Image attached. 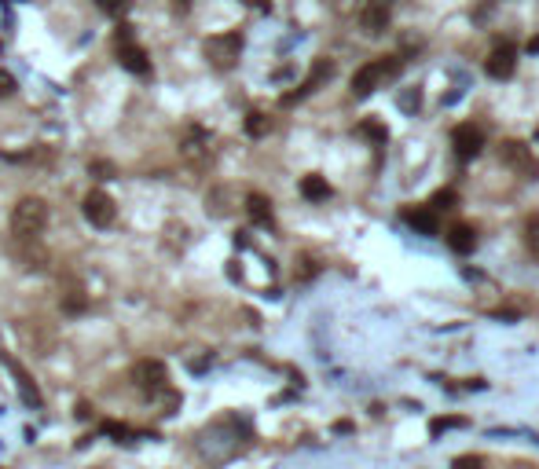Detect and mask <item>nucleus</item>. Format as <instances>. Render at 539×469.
Masks as SVG:
<instances>
[{"label": "nucleus", "instance_id": "f257e3e1", "mask_svg": "<svg viewBox=\"0 0 539 469\" xmlns=\"http://www.w3.org/2000/svg\"><path fill=\"white\" fill-rule=\"evenodd\" d=\"M396 70H400V59H375V62H367V67H359L352 74V96L356 99H363L370 96L382 81H389V77H396Z\"/></svg>", "mask_w": 539, "mask_h": 469}, {"label": "nucleus", "instance_id": "f03ea898", "mask_svg": "<svg viewBox=\"0 0 539 469\" xmlns=\"http://www.w3.org/2000/svg\"><path fill=\"white\" fill-rule=\"evenodd\" d=\"M48 224V205L41 198H22L15 210H11V231L30 239V235H41Z\"/></svg>", "mask_w": 539, "mask_h": 469}, {"label": "nucleus", "instance_id": "7ed1b4c3", "mask_svg": "<svg viewBox=\"0 0 539 469\" xmlns=\"http://www.w3.org/2000/svg\"><path fill=\"white\" fill-rule=\"evenodd\" d=\"M242 56V37L239 33H216L205 41V59L213 62L216 70H231Z\"/></svg>", "mask_w": 539, "mask_h": 469}, {"label": "nucleus", "instance_id": "20e7f679", "mask_svg": "<svg viewBox=\"0 0 539 469\" xmlns=\"http://www.w3.org/2000/svg\"><path fill=\"white\" fill-rule=\"evenodd\" d=\"M114 216H118V205L107 191H88L85 194V220L92 228H110Z\"/></svg>", "mask_w": 539, "mask_h": 469}, {"label": "nucleus", "instance_id": "39448f33", "mask_svg": "<svg viewBox=\"0 0 539 469\" xmlns=\"http://www.w3.org/2000/svg\"><path fill=\"white\" fill-rule=\"evenodd\" d=\"M132 382H136V389L139 393H162L165 389V382H169V374H165V367L158 359H144V363H136L132 367Z\"/></svg>", "mask_w": 539, "mask_h": 469}, {"label": "nucleus", "instance_id": "423d86ee", "mask_svg": "<svg viewBox=\"0 0 539 469\" xmlns=\"http://www.w3.org/2000/svg\"><path fill=\"white\" fill-rule=\"evenodd\" d=\"M484 70H488V77H495V81H506V77H513V70H517V48H513L510 41L495 44V51L484 59Z\"/></svg>", "mask_w": 539, "mask_h": 469}, {"label": "nucleus", "instance_id": "0eeeda50", "mask_svg": "<svg viewBox=\"0 0 539 469\" xmlns=\"http://www.w3.org/2000/svg\"><path fill=\"white\" fill-rule=\"evenodd\" d=\"M452 143H455V154L462 162H473L481 154V147H484V133L477 125H459L452 133Z\"/></svg>", "mask_w": 539, "mask_h": 469}, {"label": "nucleus", "instance_id": "6e6552de", "mask_svg": "<svg viewBox=\"0 0 539 469\" xmlns=\"http://www.w3.org/2000/svg\"><path fill=\"white\" fill-rule=\"evenodd\" d=\"M118 62L128 70V74H136V77H147L151 74V59H147V51L139 48V44H118Z\"/></svg>", "mask_w": 539, "mask_h": 469}, {"label": "nucleus", "instance_id": "1a4fd4ad", "mask_svg": "<svg viewBox=\"0 0 539 469\" xmlns=\"http://www.w3.org/2000/svg\"><path fill=\"white\" fill-rule=\"evenodd\" d=\"M330 74H334V62H330V59H316V67H312V74H308V81L298 88V92H290V96L282 99V103H286V107H290V103L305 99L308 92H316V88L323 85V81H330Z\"/></svg>", "mask_w": 539, "mask_h": 469}, {"label": "nucleus", "instance_id": "9d476101", "mask_svg": "<svg viewBox=\"0 0 539 469\" xmlns=\"http://www.w3.org/2000/svg\"><path fill=\"white\" fill-rule=\"evenodd\" d=\"M359 22H363V33H370V37L385 33V30H389V4H382V0H367Z\"/></svg>", "mask_w": 539, "mask_h": 469}, {"label": "nucleus", "instance_id": "9b49d317", "mask_svg": "<svg viewBox=\"0 0 539 469\" xmlns=\"http://www.w3.org/2000/svg\"><path fill=\"white\" fill-rule=\"evenodd\" d=\"M503 162L513 165V169H524L529 176L536 173V162H532L529 147H524V143H517V139H506V143H503Z\"/></svg>", "mask_w": 539, "mask_h": 469}, {"label": "nucleus", "instance_id": "f8f14e48", "mask_svg": "<svg viewBox=\"0 0 539 469\" xmlns=\"http://www.w3.org/2000/svg\"><path fill=\"white\" fill-rule=\"evenodd\" d=\"M447 246H452L455 253H473L477 250V231H473L470 224H455L452 231H447Z\"/></svg>", "mask_w": 539, "mask_h": 469}, {"label": "nucleus", "instance_id": "ddd939ff", "mask_svg": "<svg viewBox=\"0 0 539 469\" xmlns=\"http://www.w3.org/2000/svg\"><path fill=\"white\" fill-rule=\"evenodd\" d=\"M246 213H250L253 224L272 228V202H268L264 194H250V198H246Z\"/></svg>", "mask_w": 539, "mask_h": 469}, {"label": "nucleus", "instance_id": "4468645a", "mask_svg": "<svg viewBox=\"0 0 539 469\" xmlns=\"http://www.w3.org/2000/svg\"><path fill=\"white\" fill-rule=\"evenodd\" d=\"M301 194H305L308 202H327L334 191H330V184H327L323 176H316V173H312V176H305V180H301Z\"/></svg>", "mask_w": 539, "mask_h": 469}, {"label": "nucleus", "instance_id": "2eb2a0df", "mask_svg": "<svg viewBox=\"0 0 539 469\" xmlns=\"http://www.w3.org/2000/svg\"><path fill=\"white\" fill-rule=\"evenodd\" d=\"M407 224L415 228L418 235H436V210H411Z\"/></svg>", "mask_w": 539, "mask_h": 469}, {"label": "nucleus", "instance_id": "dca6fc26", "mask_svg": "<svg viewBox=\"0 0 539 469\" xmlns=\"http://www.w3.org/2000/svg\"><path fill=\"white\" fill-rule=\"evenodd\" d=\"M268 133H272V117H268V114H261V110L246 114V136L261 139V136H268Z\"/></svg>", "mask_w": 539, "mask_h": 469}, {"label": "nucleus", "instance_id": "f3484780", "mask_svg": "<svg viewBox=\"0 0 539 469\" xmlns=\"http://www.w3.org/2000/svg\"><path fill=\"white\" fill-rule=\"evenodd\" d=\"M128 8H132V0H99V11H107L114 19H125Z\"/></svg>", "mask_w": 539, "mask_h": 469}, {"label": "nucleus", "instance_id": "a211bd4d", "mask_svg": "<svg viewBox=\"0 0 539 469\" xmlns=\"http://www.w3.org/2000/svg\"><path fill=\"white\" fill-rule=\"evenodd\" d=\"M455 202H459V194H455L452 187H444V191H436V194H433V202H429V205H433V210H452Z\"/></svg>", "mask_w": 539, "mask_h": 469}, {"label": "nucleus", "instance_id": "6ab92c4d", "mask_svg": "<svg viewBox=\"0 0 539 469\" xmlns=\"http://www.w3.org/2000/svg\"><path fill=\"white\" fill-rule=\"evenodd\" d=\"M462 425H466V418H436V422L429 425V433L440 436V433H447V429H462Z\"/></svg>", "mask_w": 539, "mask_h": 469}, {"label": "nucleus", "instance_id": "aec40b11", "mask_svg": "<svg viewBox=\"0 0 539 469\" xmlns=\"http://www.w3.org/2000/svg\"><path fill=\"white\" fill-rule=\"evenodd\" d=\"M15 88H19V85H15V77H11V74H8L4 67H0V99L15 96Z\"/></svg>", "mask_w": 539, "mask_h": 469}, {"label": "nucleus", "instance_id": "412c9836", "mask_svg": "<svg viewBox=\"0 0 539 469\" xmlns=\"http://www.w3.org/2000/svg\"><path fill=\"white\" fill-rule=\"evenodd\" d=\"M418 99H422V92H418V88H407V92L400 96V107H404L407 114H415V110H418Z\"/></svg>", "mask_w": 539, "mask_h": 469}, {"label": "nucleus", "instance_id": "4be33fe9", "mask_svg": "<svg viewBox=\"0 0 539 469\" xmlns=\"http://www.w3.org/2000/svg\"><path fill=\"white\" fill-rule=\"evenodd\" d=\"M359 133H363V136H375V139H385V125H382V121H363V125H359Z\"/></svg>", "mask_w": 539, "mask_h": 469}, {"label": "nucleus", "instance_id": "5701e85b", "mask_svg": "<svg viewBox=\"0 0 539 469\" xmlns=\"http://www.w3.org/2000/svg\"><path fill=\"white\" fill-rule=\"evenodd\" d=\"M455 469H484V462L477 459V454H459V459H455Z\"/></svg>", "mask_w": 539, "mask_h": 469}, {"label": "nucleus", "instance_id": "b1692460", "mask_svg": "<svg viewBox=\"0 0 539 469\" xmlns=\"http://www.w3.org/2000/svg\"><path fill=\"white\" fill-rule=\"evenodd\" d=\"M128 41H132V26L118 22V30H114V44H128Z\"/></svg>", "mask_w": 539, "mask_h": 469}, {"label": "nucleus", "instance_id": "393cba45", "mask_svg": "<svg viewBox=\"0 0 539 469\" xmlns=\"http://www.w3.org/2000/svg\"><path fill=\"white\" fill-rule=\"evenodd\" d=\"M103 433H107V436H128V425H118V422H103Z\"/></svg>", "mask_w": 539, "mask_h": 469}, {"label": "nucleus", "instance_id": "a878e982", "mask_svg": "<svg viewBox=\"0 0 539 469\" xmlns=\"http://www.w3.org/2000/svg\"><path fill=\"white\" fill-rule=\"evenodd\" d=\"M67 308H70V312H81V308H85V297H81V290H70V297H67Z\"/></svg>", "mask_w": 539, "mask_h": 469}, {"label": "nucleus", "instance_id": "bb28decb", "mask_svg": "<svg viewBox=\"0 0 539 469\" xmlns=\"http://www.w3.org/2000/svg\"><path fill=\"white\" fill-rule=\"evenodd\" d=\"M88 173H99V176H103V180H107V176H110V173H114V169H110V165H107V162H92V165H88Z\"/></svg>", "mask_w": 539, "mask_h": 469}, {"label": "nucleus", "instance_id": "cd10ccee", "mask_svg": "<svg viewBox=\"0 0 539 469\" xmlns=\"http://www.w3.org/2000/svg\"><path fill=\"white\" fill-rule=\"evenodd\" d=\"M529 231H532V246L539 250V216H532V220H529Z\"/></svg>", "mask_w": 539, "mask_h": 469}, {"label": "nucleus", "instance_id": "c85d7f7f", "mask_svg": "<svg viewBox=\"0 0 539 469\" xmlns=\"http://www.w3.org/2000/svg\"><path fill=\"white\" fill-rule=\"evenodd\" d=\"M529 51H532V56L539 51V37H532V41H529Z\"/></svg>", "mask_w": 539, "mask_h": 469}, {"label": "nucleus", "instance_id": "c756f323", "mask_svg": "<svg viewBox=\"0 0 539 469\" xmlns=\"http://www.w3.org/2000/svg\"><path fill=\"white\" fill-rule=\"evenodd\" d=\"M382 4H389V8H393V0H382Z\"/></svg>", "mask_w": 539, "mask_h": 469}, {"label": "nucleus", "instance_id": "7c9ffc66", "mask_svg": "<svg viewBox=\"0 0 539 469\" xmlns=\"http://www.w3.org/2000/svg\"><path fill=\"white\" fill-rule=\"evenodd\" d=\"M536 139H539V133H536Z\"/></svg>", "mask_w": 539, "mask_h": 469}]
</instances>
